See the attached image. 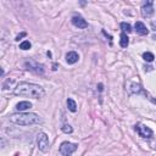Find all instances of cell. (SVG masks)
Instances as JSON below:
<instances>
[{
    "label": "cell",
    "mask_w": 156,
    "mask_h": 156,
    "mask_svg": "<svg viewBox=\"0 0 156 156\" xmlns=\"http://www.w3.org/2000/svg\"><path fill=\"white\" fill-rule=\"evenodd\" d=\"M13 93H15V95L28 96V98H33V99H41L45 95V91L40 85L28 83V82L18 83L17 87L15 88Z\"/></svg>",
    "instance_id": "6da1fadb"
},
{
    "label": "cell",
    "mask_w": 156,
    "mask_h": 156,
    "mask_svg": "<svg viewBox=\"0 0 156 156\" xmlns=\"http://www.w3.org/2000/svg\"><path fill=\"white\" fill-rule=\"evenodd\" d=\"M9 121L18 126H33V124H39L43 122V119L37 113H24V112L10 115Z\"/></svg>",
    "instance_id": "7a4b0ae2"
},
{
    "label": "cell",
    "mask_w": 156,
    "mask_h": 156,
    "mask_svg": "<svg viewBox=\"0 0 156 156\" xmlns=\"http://www.w3.org/2000/svg\"><path fill=\"white\" fill-rule=\"evenodd\" d=\"M37 144H38V147L40 151L43 152H46L50 147V143H49V138L45 133H39L38 136H37Z\"/></svg>",
    "instance_id": "3957f363"
},
{
    "label": "cell",
    "mask_w": 156,
    "mask_h": 156,
    "mask_svg": "<svg viewBox=\"0 0 156 156\" xmlns=\"http://www.w3.org/2000/svg\"><path fill=\"white\" fill-rule=\"evenodd\" d=\"M60 154L62 156H72V154L77 150V145L73 143H68V141H63L60 145Z\"/></svg>",
    "instance_id": "277c9868"
},
{
    "label": "cell",
    "mask_w": 156,
    "mask_h": 156,
    "mask_svg": "<svg viewBox=\"0 0 156 156\" xmlns=\"http://www.w3.org/2000/svg\"><path fill=\"white\" fill-rule=\"evenodd\" d=\"M26 67H27V69H29V71H32V72H35L37 74H44V66L41 65V63H38V62H35V61H27L26 63Z\"/></svg>",
    "instance_id": "5b68a950"
},
{
    "label": "cell",
    "mask_w": 156,
    "mask_h": 156,
    "mask_svg": "<svg viewBox=\"0 0 156 156\" xmlns=\"http://www.w3.org/2000/svg\"><path fill=\"white\" fill-rule=\"evenodd\" d=\"M152 5H154L152 1H146V2L141 6V16H143V17L149 18V17H151V16L154 15L155 11H154Z\"/></svg>",
    "instance_id": "8992f818"
},
{
    "label": "cell",
    "mask_w": 156,
    "mask_h": 156,
    "mask_svg": "<svg viewBox=\"0 0 156 156\" xmlns=\"http://www.w3.org/2000/svg\"><path fill=\"white\" fill-rule=\"evenodd\" d=\"M135 129H136L138 134H139L141 138H146V139H149V138L152 136V130H151L149 127L144 126V124H138V126L135 127Z\"/></svg>",
    "instance_id": "52a82bcc"
},
{
    "label": "cell",
    "mask_w": 156,
    "mask_h": 156,
    "mask_svg": "<svg viewBox=\"0 0 156 156\" xmlns=\"http://www.w3.org/2000/svg\"><path fill=\"white\" fill-rule=\"evenodd\" d=\"M72 23H73V26H76V27H78V28H88V23H87V21L82 17V16H73L72 17Z\"/></svg>",
    "instance_id": "ba28073f"
},
{
    "label": "cell",
    "mask_w": 156,
    "mask_h": 156,
    "mask_svg": "<svg viewBox=\"0 0 156 156\" xmlns=\"http://www.w3.org/2000/svg\"><path fill=\"white\" fill-rule=\"evenodd\" d=\"M127 89H128V91H129L130 94H140V93L143 91L141 85H140L139 83H134V82L129 83L128 87H127Z\"/></svg>",
    "instance_id": "9c48e42d"
},
{
    "label": "cell",
    "mask_w": 156,
    "mask_h": 156,
    "mask_svg": "<svg viewBox=\"0 0 156 156\" xmlns=\"http://www.w3.org/2000/svg\"><path fill=\"white\" fill-rule=\"evenodd\" d=\"M134 28H135V32L138 33V34H140V35H146L147 33H149V30H147V28H146V26L143 23V22H135V24H134Z\"/></svg>",
    "instance_id": "30bf717a"
},
{
    "label": "cell",
    "mask_w": 156,
    "mask_h": 156,
    "mask_svg": "<svg viewBox=\"0 0 156 156\" xmlns=\"http://www.w3.org/2000/svg\"><path fill=\"white\" fill-rule=\"evenodd\" d=\"M78 60H79V55H78L76 51H69V52H67V55H66V61H67V63L73 65V63H76Z\"/></svg>",
    "instance_id": "8fae6325"
},
{
    "label": "cell",
    "mask_w": 156,
    "mask_h": 156,
    "mask_svg": "<svg viewBox=\"0 0 156 156\" xmlns=\"http://www.w3.org/2000/svg\"><path fill=\"white\" fill-rule=\"evenodd\" d=\"M30 107H32V104L29 101H21V102H18L16 105V110L21 111V112H23V111H26V110H28Z\"/></svg>",
    "instance_id": "7c38bea8"
},
{
    "label": "cell",
    "mask_w": 156,
    "mask_h": 156,
    "mask_svg": "<svg viewBox=\"0 0 156 156\" xmlns=\"http://www.w3.org/2000/svg\"><path fill=\"white\" fill-rule=\"evenodd\" d=\"M128 44H129V38L127 37L126 33H122V34H121V39H119V45H121L122 48H127Z\"/></svg>",
    "instance_id": "4fadbf2b"
},
{
    "label": "cell",
    "mask_w": 156,
    "mask_h": 156,
    "mask_svg": "<svg viewBox=\"0 0 156 156\" xmlns=\"http://www.w3.org/2000/svg\"><path fill=\"white\" fill-rule=\"evenodd\" d=\"M67 107L71 112H76L77 111V104L73 99H67Z\"/></svg>",
    "instance_id": "5bb4252c"
},
{
    "label": "cell",
    "mask_w": 156,
    "mask_h": 156,
    "mask_svg": "<svg viewBox=\"0 0 156 156\" xmlns=\"http://www.w3.org/2000/svg\"><path fill=\"white\" fill-rule=\"evenodd\" d=\"M121 28H122L123 33H130V32H132V27H130V24L127 23V22H122V23H121Z\"/></svg>",
    "instance_id": "9a60e30c"
},
{
    "label": "cell",
    "mask_w": 156,
    "mask_h": 156,
    "mask_svg": "<svg viewBox=\"0 0 156 156\" xmlns=\"http://www.w3.org/2000/svg\"><path fill=\"white\" fill-rule=\"evenodd\" d=\"M143 57H144V60H145V61H147V62H152V61H154V58H155L154 54H151V52H149V51L144 52V54H143Z\"/></svg>",
    "instance_id": "2e32d148"
},
{
    "label": "cell",
    "mask_w": 156,
    "mask_h": 156,
    "mask_svg": "<svg viewBox=\"0 0 156 156\" xmlns=\"http://www.w3.org/2000/svg\"><path fill=\"white\" fill-rule=\"evenodd\" d=\"M30 46H32V44L28 40H24L20 44V49H22V50H28V49H30Z\"/></svg>",
    "instance_id": "e0dca14e"
},
{
    "label": "cell",
    "mask_w": 156,
    "mask_h": 156,
    "mask_svg": "<svg viewBox=\"0 0 156 156\" xmlns=\"http://www.w3.org/2000/svg\"><path fill=\"white\" fill-rule=\"evenodd\" d=\"M61 129H62L63 133H72V132H73V128H72L69 124H65V126H62Z\"/></svg>",
    "instance_id": "ac0fdd59"
},
{
    "label": "cell",
    "mask_w": 156,
    "mask_h": 156,
    "mask_svg": "<svg viewBox=\"0 0 156 156\" xmlns=\"http://www.w3.org/2000/svg\"><path fill=\"white\" fill-rule=\"evenodd\" d=\"M12 83H13V78H11V79L9 78V79H7V80H6V82H5L4 84H2V89H4V90L9 89V85H11Z\"/></svg>",
    "instance_id": "d6986e66"
},
{
    "label": "cell",
    "mask_w": 156,
    "mask_h": 156,
    "mask_svg": "<svg viewBox=\"0 0 156 156\" xmlns=\"http://www.w3.org/2000/svg\"><path fill=\"white\" fill-rule=\"evenodd\" d=\"M26 35H27V34H26V33L23 32V33H21V34H18V35L16 37V40H20L21 38H23V37H26Z\"/></svg>",
    "instance_id": "ffe728a7"
},
{
    "label": "cell",
    "mask_w": 156,
    "mask_h": 156,
    "mask_svg": "<svg viewBox=\"0 0 156 156\" xmlns=\"http://www.w3.org/2000/svg\"><path fill=\"white\" fill-rule=\"evenodd\" d=\"M151 26H152V28L156 30V22H151Z\"/></svg>",
    "instance_id": "44dd1931"
},
{
    "label": "cell",
    "mask_w": 156,
    "mask_h": 156,
    "mask_svg": "<svg viewBox=\"0 0 156 156\" xmlns=\"http://www.w3.org/2000/svg\"><path fill=\"white\" fill-rule=\"evenodd\" d=\"M46 55H48L49 57H51V52H50V51H48V52H46Z\"/></svg>",
    "instance_id": "7402d4cb"
}]
</instances>
